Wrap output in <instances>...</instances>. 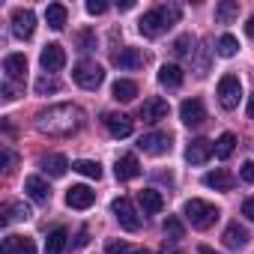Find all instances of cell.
Listing matches in <instances>:
<instances>
[{
    "label": "cell",
    "instance_id": "obj_24",
    "mask_svg": "<svg viewBox=\"0 0 254 254\" xmlns=\"http://www.w3.org/2000/svg\"><path fill=\"white\" fill-rule=\"evenodd\" d=\"M66 18H69V9H66L63 3H51V6L45 9V21H48L51 30H63V27H66Z\"/></svg>",
    "mask_w": 254,
    "mask_h": 254
},
{
    "label": "cell",
    "instance_id": "obj_46",
    "mask_svg": "<svg viewBox=\"0 0 254 254\" xmlns=\"http://www.w3.org/2000/svg\"><path fill=\"white\" fill-rule=\"evenodd\" d=\"M245 30H248V36H254V18H248V24H245Z\"/></svg>",
    "mask_w": 254,
    "mask_h": 254
},
{
    "label": "cell",
    "instance_id": "obj_35",
    "mask_svg": "<svg viewBox=\"0 0 254 254\" xmlns=\"http://www.w3.org/2000/svg\"><path fill=\"white\" fill-rule=\"evenodd\" d=\"M21 242H24V236H15V233L3 236V245H0V254H18Z\"/></svg>",
    "mask_w": 254,
    "mask_h": 254
},
{
    "label": "cell",
    "instance_id": "obj_41",
    "mask_svg": "<svg viewBox=\"0 0 254 254\" xmlns=\"http://www.w3.org/2000/svg\"><path fill=\"white\" fill-rule=\"evenodd\" d=\"M242 215H245L248 221H254V197H248V200L242 203Z\"/></svg>",
    "mask_w": 254,
    "mask_h": 254
},
{
    "label": "cell",
    "instance_id": "obj_33",
    "mask_svg": "<svg viewBox=\"0 0 254 254\" xmlns=\"http://www.w3.org/2000/svg\"><path fill=\"white\" fill-rule=\"evenodd\" d=\"M33 87H36L39 96H48V93H57V90H60V81H57L54 75H42V78H36Z\"/></svg>",
    "mask_w": 254,
    "mask_h": 254
},
{
    "label": "cell",
    "instance_id": "obj_23",
    "mask_svg": "<svg viewBox=\"0 0 254 254\" xmlns=\"http://www.w3.org/2000/svg\"><path fill=\"white\" fill-rule=\"evenodd\" d=\"M138 200H141L144 212H150V215H156V212H162V209H165V197H162L156 189H144V191L138 194Z\"/></svg>",
    "mask_w": 254,
    "mask_h": 254
},
{
    "label": "cell",
    "instance_id": "obj_20",
    "mask_svg": "<svg viewBox=\"0 0 254 254\" xmlns=\"http://www.w3.org/2000/svg\"><path fill=\"white\" fill-rule=\"evenodd\" d=\"M24 191H27L36 203H48V200H51V189H48V183H45L42 177H27V180H24Z\"/></svg>",
    "mask_w": 254,
    "mask_h": 254
},
{
    "label": "cell",
    "instance_id": "obj_29",
    "mask_svg": "<svg viewBox=\"0 0 254 254\" xmlns=\"http://www.w3.org/2000/svg\"><path fill=\"white\" fill-rule=\"evenodd\" d=\"M72 171H78L81 177H90V180H99V177H102V165H99V162H90V159L72 162Z\"/></svg>",
    "mask_w": 254,
    "mask_h": 254
},
{
    "label": "cell",
    "instance_id": "obj_6",
    "mask_svg": "<svg viewBox=\"0 0 254 254\" xmlns=\"http://www.w3.org/2000/svg\"><path fill=\"white\" fill-rule=\"evenodd\" d=\"M111 212L117 215L120 227H126V230H138V227H141V215L135 212V206H132L129 197H117V200L111 203Z\"/></svg>",
    "mask_w": 254,
    "mask_h": 254
},
{
    "label": "cell",
    "instance_id": "obj_28",
    "mask_svg": "<svg viewBox=\"0 0 254 254\" xmlns=\"http://www.w3.org/2000/svg\"><path fill=\"white\" fill-rule=\"evenodd\" d=\"M236 15H239V3H236V0H224V3L215 6V21L218 24H230Z\"/></svg>",
    "mask_w": 254,
    "mask_h": 254
},
{
    "label": "cell",
    "instance_id": "obj_22",
    "mask_svg": "<svg viewBox=\"0 0 254 254\" xmlns=\"http://www.w3.org/2000/svg\"><path fill=\"white\" fill-rule=\"evenodd\" d=\"M221 239H224V245H227V248H236V251H239V248H245V245H248V230H245V227H239V224L233 221V224H227V230H224V236H221Z\"/></svg>",
    "mask_w": 254,
    "mask_h": 254
},
{
    "label": "cell",
    "instance_id": "obj_13",
    "mask_svg": "<svg viewBox=\"0 0 254 254\" xmlns=\"http://www.w3.org/2000/svg\"><path fill=\"white\" fill-rule=\"evenodd\" d=\"M93 203H96V191L90 186H72L66 191V206L72 209H90Z\"/></svg>",
    "mask_w": 254,
    "mask_h": 254
},
{
    "label": "cell",
    "instance_id": "obj_9",
    "mask_svg": "<svg viewBox=\"0 0 254 254\" xmlns=\"http://www.w3.org/2000/svg\"><path fill=\"white\" fill-rule=\"evenodd\" d=\"M12 33L18 39H30L36 33V15H33V9H15L12 12Z\"/></svg>",
    "mask_w": 254,
    "mask_h": 254
},
{
    "label": "cell",
    "instance_id": "obj_18",
    "mask_svg": "<svg viewBox=\"0 0 254 254\" xmlns=\"http://www.w3.org/2000/svg\"><path fill=\"white\" fill-rule=\"evenodd\" d=\"M3 72H6V81H24V75H27V57L24 54H9L3 60Z\"/></svg>",
    "mask_w": 254,
    "mask_h": 254
},
{
    "label": "cell",
    "instance_id": "obj_3",
    "mask_svg": "<svg viewBox=\"0 0 254 254\" xmlns=\"http://www.w3.org/2000/svg\"><path fill=\"white\" fill-rule=\"evenodd\" d=\"M183 215L189 218V224L194 227V230H206V227H212L215 221H218V206L215 203H209V200H200V197H191L186 206H183Z\"/></svg>",
    "mask_w": 254,
    "mask_h": 254
},
{
    "label": "cell",
    "instance_id": "obj_38",
    "mask_svg": "<svg viewBox=\"0 0 254 254\" xmlns=\"http://www.w3.org/2000/svg\"><path fill=\"white\" fill-rule=\"evenodd\" d=\"M105 9H108L105 0H87V12H90V15H102Z\"/></svg>",
    "mask_w": 254,
    "mask_h": 254
},
{
    "label": "cell",
    "instance_id": "obj_44",
    "mask_svg": "<svg viewBox=\"0 0 254 254\" xmlns=\"http://www.w3.org/2000/svg\"><path fill=\"white\" fill-rule=\"evenodd\" d=\"M87 242H90V239H87V230H81V233L75 236V248H84Z\"/></svg>",
    "mask_w": 254,
    "mask_h": 254
},
{
    "label": "cell",
    "instance_id": "obj_16",
    "mask_svg": "<svg viewBox=\"0 0 254 254\" xmlns=\"http://www.w3.org/2000/svg\"><path fill=\"white\" fill-rule=\"evenodd\" d=\"M105 126H108L111 138H129L132 135V120L126 114H105Z\"/></svg>",
    "mask_w": 254,
    "mask_h": 254
},
{
    "label": "cell",
    "instance_id": "obj_42",
    "mask_svg": "<svg viewBox=\"0 0 254 254\" xmlns=\"http://www.w3.org/2000/svg\"><path fill=\"white\" fill-rule=\"evenodd\" d=\"M18 254H36V245H33V239H30V236H24V242H21Z\"/></svg>",
    "mask_w": 254,
    "mask_h": 254
},
{
    "label": "cell",
    "instance_id": "obj_36",
    "mask_svg": "<svg viewBox=\"0 0 254 254\" xmlns=\"http://www.w3.org/2000/svg\"><path fill=\"white\" fill-rule=\"evenodd\" d=\"M15 165H18V156L6 147V150H3V171H6V174H12V171H15Z\"/></svg>",
    "mask_w": 254,
    "mask_h": 254
},
{
    "label": "cell",
    "instance_id": "obj_26",
    "mask_svg": "<svg viewBox=\"0 0 254 254\" xmlns=\"http://www.w3.org/2000/svg\"><path fill=\"white\" fill-rule=\"evenodd\" d=\"M111 93H114V99H117V102H132V99L138 96V84H135V81H129V78H120V81L111 87Z\"/></svg>",
    "mask_w": 254,
    "mask_h": 254
},
{
    "label": "cell",
    "instance_id": "obj_17",
    "mask_svg": "<svg viewBox=\"0 0 254 254\" xmlns=\"http://www.w3.org/2000/svg\"><path fill=\"white\" fill-rule=\"evenodd\" d=\"M39 168H42V174H48V177H63L66 171H69V159L66 156H60V153H51V156H42L39 159Z\"/></svg>",
    "mask_w": 254,
    "mask_h": 254
},
{
    "label": "cell",
    "instance_id": "obj_25",
    "mask_svg": "<svg viewBox=\"0 0 254 254\" xmlns=\"http://www.w3.org/2000/svg\"><path fill=\"white\" fill-rule=\"evenodd\" d=\"M159 84H162V87H171V90L180 87V84H183V69H180L177 63H165V66L159 69Z\"/></svg>",
    "mask_w": 254,
    "mask_h": 254
},
{
    "label": "cell",
    "instance_id": "obj_45",
    "mask_svg": "<svg viewBox=\"0 0 254 254\" xmlns=\"http://www.w3.org/2000/svg\"><path fill=\"white\" fill-rule=\"evenodd\" d=\"M197 254H218V251H212L209 245H200V248H197Z\"/></svg>",
    "mask_w": 254,
    "mask_h": 254
},
{
    "label": "cell",
    "instance_id": "obj_21",
    "mask_svg": "<svg viewBox=\"0 0 254 254\" xmlns=\"http://www.w3.org/2000/svg\"><path fill=\"white\" fill-rule=\"evenodd\" d=\"M33 212L27 203H3V209H0V221L3 224H12V221H27Z\"/></svg>",
    "mask_w": 254,
    "mask_h": 254
},
{
    "label": "cell",
    "instance_id": "obj_27",
    "mask_svg": "<svg viewBox=\"0 0 254 254\" xmlns=\"http://www.w3.org/2000/svg\"><path fill=\"white\" fill-rule=\"evenodd\" d=\"M66 239H69L66 227H54V230L48 233V239H45V254H63Z\"/></svg>",
    "mask_w": 254,
    "mask_h": 254
},
{
    "label": "cell",
    "instance_id": "obj_32",
    "mask_svg": "<svg viewBox=\"0 0 254 254\" xmlns=\"http://www.w3.org/2000/svg\"><path fill=\"white\" fill-rule=\"evenodd\" d=\"M174 54H177V57H191V54H194V36H191V33H183V36L174 42Z\"/></svg>",
    "mask_w": 254,
    "mask_h": 254
},
{
    "label": "cell",
    "instance_id": "obj_8",
    "mask_svg": "<svg viewBox=\"0 0 254 254\" xmlns=\"http://www.w3.org/2000/svg\"><path fill=\"white\" fill-rule=\"evenodd\" d=\"M138 147L147 156H165V153H171V135L168 132H150L138 141Z\"/></svg>",
    "mask_w": 254,
    "mask_h": 254
},
{
    "label": "cell",
    "instance_id": "obj_39",
    "mask_svg": "<svg viewBox=\"0 0 254 254\" xmlns=\"http://www.w3.org/2000/svg\"><path fill=\"white\" fill-rule=\"evenodd\" d=\"M3 99H6V102H15V99H18V87H15V81H3Z\"/></svg>",
    "mask_w": 254,
    "mask_h": 254
},
{
    "label": "cell",
    "instance_id": "obj_5",
    "mask_svg": "<svg viewBox=\"0 0 254 254\" xmlns=\"http://www.w3.org/2000/svg\"><path fill=\"white\" fill-rule=\"evenodd\" d=\"M239 96H242V81L236 75H224L218 81V102L224 111H233L239 105Z\"/></svg>",
    "mask_w": 254,
    "mask_h": 254
},
{
    "label": "cell",
    "instance_id": "obj_43",
    "mask_svg": "<svg viewBox=\"0 0 254 254\" xmlns=\"http://www.w3.org/2000/svg\"><path fill=\"white\" fill-rule=\"evenodd\" d=\"M78 39H81V51H90L93 48V33H81Z\"/></svg>",
    "mask_w": 254,
    "mask_h": 254
},
{
    "label": "cell",
    "instance_id": "obj_4",
    "mask_svg": "<svg viewBox=\"0 0 254 254\" xmlns=\"http://www.w3.org/2000/svg\"><path fill=\"white\" fill-rule=\"evenodd\" d=\"M72 81H75L78 87H84V90H99L102 81H105V69H102L99 63H93V60H81V63L72 69Z\"/></svg>",
    "mask_w": 254,
    "mask_h": 254
},
{
    "label": "cell",
    "instance_id": "obj_34",
    "mask_svg": "<svg viewBox=\"0 0 254 254\" xmlns=\"http://www.w3.org/2000/svg\"><path fill=\"white\" fill-rule=\"evenodd\" d=\"M215 48H218V54H221V57H233V54L239 51V42H236V36L224 33V36L218 39V45H215Z\"/></svg>",
    "mask_w": 254,
    "mask_h": 254
},
{
    "label": "cell",
    "instance_id": "obj_48",
    "mask_svg": "<svg viewBox=\"0 0 254 254\" xmlns=\"http://www.w3.org/2000/svg\"><path fill=\"white\" fill-rule=\"evenodd\" d=\"M129 254H150V251H147V248H132Z\"/></svg>",
    "mask_w": 254,
    "mask_h": 254
},
{
    "label": "cell",
    "instance_id": "obj_1",
    "mask_svg": "<svg viewBox=\"0 0 254 254\" xmlns=\"http://www.w3.org/2000/svg\"><path fill=\"white\" fill-rule=\"evenodd\" d=\"M84 126V111L78 105H51L36 114V129L51 138H69Z\"/></svg>",
    "mask_w": 254,
    "mask_h": 254
},
{
    "label": "cell",
    "instance_id": "obj_14",
    "mask_svg": "<svg viewBox=\"0 0 254 254\" xmlns=\"http://www.w3.org/2000/svg\"><path fill=\"white\" fill-rule=\"evenodd\" d=\"M114 174H117V180H120V183H129V180L141 177V162H138V156H132V153L120 156V159H117V165H114Z\"/></svg>",
    "mask_w": 254,
    "mask_h": 254
},
{
    "label": "cell",
    "instance_id": "obj_2",
    "mask_svg": "<svg viewBox=\"0 0 254 254\" xmlns=\"http://www.w3.org/2000/svg\"><path fill=\"white\" fill-rule=\"evenodd\" d=\"M180 21V6H156V9H150L141 21H138V30L144 33V36H162L168 27H174Z\"/></svg>",
    "mask_w": 254,
    "mask_h": 254
},
{
    "label": "cell",
    "instance_id": "obj_31",
    "mask_svg": "<svg viewBox=\"0 0 254 254\" xmlns=\"http://www.w3.org/2000/svg\"><path fill=\"white\" fill-rule=\"evenodd\" d=\"M165 236H168L171 242H180V239L186 236V227H183V221H180L177 215H168V218H165Z\"/></svg>",
    "mask_w": 254,
    "mask_h": 254
},
{
    "label": "cell",
    "instance_id": "obj_12",
    "mask_svg": "<svg viewBox=\"0 0 254 254\" xmlns=\"http://www.w3.org/2000/svg\"><path fill=\"white\" fill-rule=\"evenodd\" d=\"M212 153H215V144H212V141L194 138V141L189 144V150H186V159H189L191 165H206V162L212 159Z\"/></svg>",
    "mask_w": 254,
    "mask_h": 254
},
{
    "label": "cell",
    "instance_id": "obj_19",
    "mask_svg": "<svg viewBox=\"0 0 254 254\" xmlns=\"http://www.w3.org/2000/svg\"><path fill=\"white\" fill-rule=\"evenodd\" d=\"M203 183L209 186V189H215V191H230L233 189V174L230 171H224V168H215V171H209L206 177H203Z\"/></svg>",
    "mask_w": 254,
    "mask_h": 254
},
{
    "label": "cell",
    "instance_id": "obj_37",
    "mask_svg": "<svg viewBox=\"0 0 254 254\" xmlns=\"http://www.w3.org/2000/svg\"><path fill=\"white\" fill-rule=\"evenodd\" d=\"M105 254H129V248H126V242H123V239H111V242H108V248H105Z\"/></svg>",
    "mask_w": 254,
    "mask_h": 254
},
{
    "label": "cell",
    "instance_id": "obj_47",
    "mask_svg": "<svg viewBox=\"0 0 254 254\" xmlns=\"http://www.w3.org/2000/svg\"><path fill=\"white\" fill-rule=\"evenodd\" d=\"M248 117H251V120H254V96H251V99H248Z\"/></svg>",
    "mask_w": 254,
    "mask_h": 254
},
{
    "label": "cell",
    "instance_id": "obj_10",
    "mask_svg": "<svg viewBox=\"0 0 254 254\" xmlns=\"http://www.w3.org/2000/svg\"><path fill=\"white\" fill-rule=\"evenodd\" d=\"M39 63H42L45 72H60V69L66 66V51H63V45H57V42L45 45L42 54H39Z\"/></svg>",
    "mask_w": 254,
    "mask_h": 254
},
{
    "label": "cell",
    "instance_id": "obj_11",
    "mask_svg": "<svg viewBox=\"0 0 254 254\" xmlns=\"http://www.w3.org/2000/svg\"><path fill=\"white\" fill-rule=\"evenodd\" d=\"M168 102L162 99V96H150V99H144V105H141V120L144 123H159V120H165L168 117Z\"/></svg>",
    "mask_w": 254,
    "mask_h": 254
},
{
    "label": "cell",
    "instance_id": "obj_40",
    "mask_svg": "<svg viewBox=\"0 0 254 254\" xmlns=\"http://www.w3.org/2000/svg\"><path fill=\"white\" fill-rule=\"evenodd\" d=\"M239 177H242L245 183H254V162H245V165L239 168Z\"/></svg>",
    "mask_w": 254,
    "mask_h": 254
},
{
    "label": "cell",
    "instance_id": "obj_30",
    "mask_svg": "<svg viewBox=\"0 0 254 254\" xmlns=\"http://www.w3.org/2000/svg\"><path fill=\"white\" fill-rule=\"evenodd\" d=\"M233 150H236V135L224 132V135L215 141V156H218V159H230V156H233Z\"/></svg>",
    "mask_w": 254,
    "mask_h": 254
},
{
    "label": "cell",
    "instance_id": "obj_15",
    "mask_svg": "<svg viewBox=\"0 0 254 254\" xmlns=\"http://www.w3.org/2000/svg\"><path fill=\"white\" fill-rule=\"evenodd\" d=\"M114 63H117L120 69H141V66L147 63V54H144L141 48H120V51L114 54Z\"/></svg>",
    "mask_w": 254,
    "mask_h": 254
},
{
    "label": "cell",
    "instance_id": "obj_7",
    "mask_svg": "<svg viewBox=\"0 0 254 254\" xmlns=\"http://www.w3.org/2000/svg\"><path fill=\"white\" fill-rule=\"evenodd\" d=\"M180 120L189 126V129L203 126V123H206V108H203V102H200V99H186V102L180 105Z\"/></svg>",
    "mask_w": 254,
    "mask_h": 254
}]
</instances>
